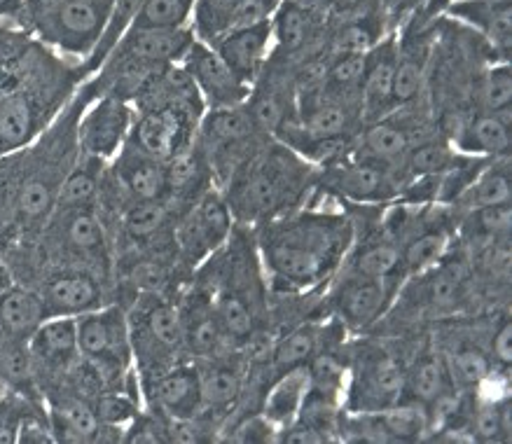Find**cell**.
<instances>
[{"label":"cell","mask_w":512,"mask_h":444,"mask_svg":"<svg viewBox=\"0 0 512 444\" xmlns=\"http://www.w3.org/2000/svg\"><path fill=\"white\" fill-rule=\"evenodd\" d=\"M349 246V220L342 215L304 211L267 227L262 260L276 281L302 290L330 276Z\"/></svg>","instance_id":"cell-1"},{"label":"cell","mask_w":512,"mask_h":444,"mask_svg":"<svg viewBox=\"0 0 512 444\" xmlns=\"http://www.w3.org/2000/svg\"><path fill=\"white\" fill-rule=\"evenodd\" d=\"M117 0H40V33L61 50L85 57L101 43Z\"/></svg>","instance_id":"cell-2"},{"label":"cell","mask_w":512,"mask_h":444,"mask_svg":"<svg viewBox=\"0 0 512 444\" xmlns=\"http://www.w3.org/2000/svg\"><path fill=\"white\" fill-rule=\"evenodd\" d=\"M78 321L80 358L99 379L120 377L134 356L129 318L120 307H101L75 318Z\"/></svg>","instance_id":"cell-3"},{"label":"cell","mask_w":512,"mask_h":444,"mask_svg":"<svg viewBox=\"0 0 512 444\" xmlns=\"http://www.w3.org/2000/svg\"><path fill=\"white\" fill-rule=\"evenodd\" d=\"M407 372L403 363L382 349H370L358 358L351 377L349 395L356 414L382 412L400 402L405 393Z\"/></svg>","instance_id":"cell-4"},{"label":"cell","mask_w":512,"mask_h":444,"mask_svg":"<svg viewBox=\"0 0 512 444\" xmlns=\"http://www.w3.org/2000/svg\"><path fill=\"white\" fill-rule=\"evenodd\" d=\"M232 237V208L218 192H204L178 227V244L185 260L197 265Z\"/></svg>","instance_id":"cell-5"},{"label":"cell","mask_w":512,"mask_h":444,"mask_svg":"<svg viewBox=\"0 0 512 444\" xmlns=\"http://www.w3.org/2000/svg\"><path fill=\"white\" fill-rule=\"evenodd\" d=\"M183 68L195 80L206 108L241 106L248 96V82L239 78L223 57L202 40H195L183 57Z\"/></svg>","instance_id":"cell-6"},{"label":"cell","mask_w":512,"mask_h":444,"mask_svg":"<svg viewBox=\"0 0 512 444\" xmlns=\"http://www.w3.org/2000/svg\"><path fill=\"white\" fill-rule=\"evenodd\" d=\"M246 176L234 192V204L244 208L246 215L267 213L295 190V166L283 155H265L246 166Z\"/></svg>","instance_id":"cell-7"},{"label":"cell","mask_w":512,"mask_h":444,"mask_svg":"<svg viewBox=\"0 0 512 444\" xmlns=\"http://www.w3.org/2000/svg\"><path fill=\"white\" fill-rule=\"evenodd\" d=\"M131 124H134V113L122 99L106 96L96 101L85 113V120L78 129L82 155L101 159V162L117 157V152L127 143Z\"/></svg>","instance_id":"cell-8"},{"label":"cell","mask_w":512,"mask_h":444,"mask_svg":"<svg viewBox=\"0 0 512 444\" xmlns=\"http://www.w3.org/2000/svg\"><path fill=\"white\" fill-rule=\"evenodd\" d=\"M45 318L71 316L78 318L103 307V290L94 274L82 269H61L43 283L40 290Z\"/></svg>","instance_id":"cell-9"},{"label":"cell","mask_w":512,"mask_h":444,"mask_svg":"<svg viewBox=\"0 0 512 444\" xmlns=\"http://www.w3.org/2000/svg\"><path fill=\"white\" fill-rule=\"evenodd\" d=\"M29 351L36 370L68 374L80 363L78 321L71 316L45 318L29 339Z\"/></svg>","instance_id":"cell-10"},{"label":"cell","mask_w":512,"mask_h":444,"mask_svg":"<svg viewBox=\"0 0 512 444\" xmlns=\"http://www.w3.org/2000/svg\"><path fill=\"white\" fill-rule=\"evenodd\" d=\"M188 124V117L178 113L176 108L157 106L136 117L127 141L148 157L166 162L171 155L185 148L183 134Z\"/></svg>","instance_id":"cell-11"},{"label":"cell","mask_w":512,"mask_h":444,"mask_svg":"<svg viewBox=\"0 0 512 444\" xmlns=\"http://www.w3.org/2000/svg\"><path fill=\"white\" fill-rule=\"evenodd\" d=\"M150 395L169 419H195L204 407L199 370L195 365H176L166 372H157L150 381Z\"/></svg>","instance_id":"cell-12"},{"label":"cell","mask_w":512,"mask_h":444,"mask_svg":"<svg viewBox=\"0 0 512 444\" xmlns=\"http://www.w3.org/2000/svg\"><path fill=\"white\" fill-rule=\"evenodd\" d=\"M391 302L389 279H363L356 276L339 288L337 314L349 328L363 330L384 314Z\"/></svg>","instance_id":"cell-13"},{"label":"cell","mask_w":512,"mask_h":444,"mask_svg":"<svg viewBox=\"0 0 512 444\" xmlns=\"http://www.w3.org/2000/svg\"><path fill=\"white\" fill-rule=\"evenodd\" d=\"M195 43L190 29H131L122 40V54L134 64H174Z\"/></svg>","instance_id":"cell-14"},{"label":"cell","mask_w":512,"mask_h":444,"mask_svg":"<svg viewBox=\"0 0 512 444\" xmlns=\"http://www.w3.org/2000/svg\"><path fill=\"white\" fill-rule=\"evenodd\" d=\"M328 183L332 190L342 192L344 197L354 201H377L389 199L396 192L391 171L384 164L368 162V159H354V162H344L330 169Z\"/></svg>","instance_id":"cell-15"},{"label":"cell","mask_w":512,"mask_h":444,"mask_svg":"<svg viewBox=\"0 0 512 444\" xmlns=\"http://www.w3.org/2000/svg\"><path fill=\"white\" fill-rule=\"evenodd\" d=\"M115 180L129 194L131 201L162 199V194L166 192L164 162L136 150L129 141L117 152Z\"/></svg>","instance_id":"cell-16"},{"label":"cell","mask_w":512,"mask_h":444,"mask_svg":"<svg viewBox=\"0 0 512 444\" xmlns=\"http://www.w3.org/2000/svg\"><path fill=\"white\" fill-rule=\"evenodd\" d=\"M269 40H272V22H260L248 29L230 31L218 38L216 52L227 66L244 82H251L265 59Z\"/></svg>","instance_id":"cell-17"},{"label":"cell","mask_w":512,"mask_h":444,"mask_svg":"<svg viewBox=\"0 0 512 444\" xmlns=\"http://www.w3.org/2000/svg\"><path fill=\"white\" fill-rule=\"evenodd\" d=\"M311 388V374L304 365L290 367L283 370L274 386L269 388L265 395V407H262V416L272 421L276 428H286L290 423L300 419L302 405L307 400V393Z\"/></svg>","instance_id":"cell-18"},{"label":"cell","mask_w":512,"mask_h":444,"mask_svg":"<svg viewBox=\"0 0 512 444\" xmlns=\"http://www.w3.org/2000/svg\"><path fill=\"white\" fill-rule=\"evenodd\" d=\"M61 213V237L66 248H71L80 258H89L96 262H108V234L103 222L96 218L94 211L85 208H71Z\"/></svg>","instance_id":"cell-19"},{"label":"cell","mask_w":512,"mask_h":444,"mask_svg":"<svg viewBox=\"0 0 512 444\" xmlns=\"http://www.w3.org/2000/svg\"><path fill=\"white\" fill-rule=\"evenodd\" d=\"M454 150L463 157H505L510 150V124L498 120L494 113L475 117L459 129Z\"/></svg>","instance_id":"cell-20"},{"label":"cell","mask_w":512,"mask_h":444,"mask_svg":"<svg viewBox=\"0 0 512 444\" xmlns=\"http://www.w3.org/2000/svg\"><path fill=\"white\" fill-rule=\"evenodd\" d=\"M449 12L480 29L501 50L510 47V0H459Z\"/></svg>","instance_id":"cell-21"},{"label":"cell","mask_w":512,"mask_h":444,"mask_svg":"<svg viewBox=\"0 0 512 444\" xmlns=\"http://www.w3.org/2000/svg\"><path fill=\"white\" fill-rule=\"evenodd\" d=\"M50 426L57 442H94L99 433L94 405L80 398H61L50 409Z\"/></svg>","instance_id":"cell-22"},{"label":"cell","mask_w":512,"mask_h":444,"mask_svg":"<svg viewBox=\"0 0 512 444\" xmlns=\"http://www.w3.org/2000/svg\"><path fill=\"white\" fill-rule=\"evenodd\" d=\"M255 127L251 113L241 106L230 108H213L202 120L204 141L213 150H230L246 143L253 136Z\"/></svg>","instance_id":"cell-23"},{"label":"cell","mask_w":512,"mask_h":444,"mask_svg":"<svg viewBox=\"0 0 512 444\" xmlns=\"http://www.w3.org/2000/svg\"><path fill=\"white\" fill-rule=\"evenodd\" d=\"M396 50L393 43H384L375 54L368 52V64L363 75V106L368 113L384 110L393 103V75H396Z\"/></svg>","instance_id":"cell-24"},{"label":"cell","mask_w":512,"mask_h":444,"mask_svg":"<svg viewBox=\"0 0 512 444\" xmlns=\"http://www.w3.org/2000/svg\"><path fill=\"white\" fill-rule=\"evenodd\" d=\"M456 206L466 208V211H477L484 206L510 204V173L508 164H489L477 173L473 183H470L459 199L454 201Z\"/></svg>","instance_id":"cell-25"},{"label":"cell","mask_w":512,"mask_h":444,"mask_svg":"<svg viewBox=\"0 0 512 444\" xmlns=\"http://www.w3.org/2000/svg\"><path fill=\"white\" fill-rule=\"evenodd\" d=\"M101 159L82 157V162L68 173L59 183L57 190V211H71V208H85L92 204L99 194L101 185Z\"/></svg>","instance_id":"cell-26"},{"label":"cell","mask_w":512,"mask_h":444,"mask_svg":"<svg viewBox=\"0 0 512 444\" xmlns=\"http://www.w3.org/2000/svg\"><path fill=\"white\" fill-rule=\"evenodd\" d=\"M36 134V113L24 96L12 94L0 99V152L24 148Z\"/></svg>","instance_id":"cell-27"},{"label":"cell","mask_w":512,"mask_h":444,"mask_svg":"<svg viewBox=\"0 0 512 444\" xmlns=\"http://www.w3.org/2000/svg\"><path fill=\"white\" fill-rule=\"evenodd\" d=\"M449 381H452V377H449L445 363L435 356H426L407 374L405 388L412 393V400L419 402L421 407H435L442 400L452 398Z\"/></svg>","instance_id":"cell-28"},{"label":"cell","mask_w":512,"mask_h":444,"mask_svg":"<svg viewBox=\"0 0 512 444\" xmlns=\"http://www.w3.org/2000/svg\"><path fill=\"white\" fill-rule=\"evenodd\" d=\"M361 155L358 159H368V162L389 164L396 159H403L405 152L410 150V138L400 127L391 122H377L363 134Z\"/></svg>","instance_id":"cell-29"},{"label":"cell","mask_w":512,"mask_h":444,"mask_svg":"<svg viewBox=\"0 0 512 444\" xmlns=\"http://www.w3.org/2000/svg\"><path fill=\"white\" fill-rule=\"evenodd\" d=\"M211 307H213V314H216L220 330L225 332L227 339L241 342V339L253 335L258 316H255V309L251 307V304L241 300L239 295L220 288V293L213 297Z\"/></svg>","instance_id":"cell-30"},{"label":"cell","mask_w":512,"mask_h":444,"mask_svg":"<svg viewBox=\"0 0 512 444\" xmlns=\"http://www.w3.org/2000/svg\"><path fill=\"white\" fill-rule=\"evenodd\" d=\"M195 0H141L131 29H183Z\"/></svg>","instance_id":"cell-31"},{"label":"cell","mask_w":512,"mask_h":444,"mask_svg":"<svg viewBox=\"0 0 512 444\" xmlns=\"http://www.w3.org/2000/svg\"><path fill=\"white\" fill-rule=\"evenodd\" d=\"M145 335L150 344H157L164 351H176L178 346L185 344L183 332V316L181 309L174 304L159 300L145 311Z\"/></svg>","instance_id":"cell-32"},{"label":"cell","mask_w":512,"mask_h":444,"mask_svg":"<svg viewBox=\"0 0 512 444\" xmlns=\"http://www.w3.org/2000/svg\"><path fill=\"white\" fill-rule=\"evenodd\" d=\"M204 407H230L241 393V374L227 363H213L199 370Z\"/></svg>","instance_id":"cell-33"},{"label":"cell","mask_w":512,"mask_h":444,"mask_svg":"<svg viewBox=\"0 0 512 444\" xmlns=\"http://www.w3.org/2000/svg\"><path fill=\"white\" fill-rule=\"evenodd\" d=\"M166 218H169V211L162 199L131 201L122 213V227L134 241H145L162 230Z\"/></svg>","instance_id":"cell-34"},{"label":"cell","mask_w":512,"mask_h":444,"mask_svg":"<svg viewBox=\"0 0 512 444\" xmlns=\"http://www.w3.org/2000/svg\"><path fill=\"white\" fill-rule=\"evenodd\" d=\"M461 155L454 150V145L440 141H426L414 145L412 150L405 152V166L412 176H440L449 166L456 164Z\"/></svg>","instance_id":"cell-35"},{"label":"cell","mask_w":512,"mask_h":444,"mask_svg":"<svg viewBox=\"0 0 512 444\" xmlns=\"http://www.w3.org/2000/svg\"><path fill=\"white\" fill-rule=\"evenodd\" d=\"M272 36L276 38L283 50L295 52L307 43V38L311 36V17L309 12L297 5L295 0L290 3H283L279 8V15H276L274 24H272Z\"/></svg>","instance_id":"cell-36"},{"label":"cell","mask_w":512,"mask_h":444,"mask_svg":"<svg viewBox=\"0 0 512 444\" xmlns=\"http://www.w3.org/2000/svg\"><path fill=\"white\" fill-rule=\"evenodd\" d=\"M57 190L50 178L45 176H31L26 183H22L17 194V211L24 220H40L52 211L57 204Z\"/></svg>","instance_id":"cell-37"},{"label":"cell","mask_w":512,"mask_h":444,"mask_svg":"<svg viewBox=\"0 0 512 444\" xmlns=\"http://www.w3.org/2000/svg\"><path fill=\"white\" fill-rule=\"evenodd\" d=\"M445 253H447V234L424 232L407 244L405 253H400V262H405V267L410 269L412 274H426L431 272V269H435V265H438Z\"/></svg>","instance_id":"cell-38"},{"label":"cell","mask_w":512,"mask_h":444,"mask_svg":"<svg viewBox=\"0 0 512 444\" xmlns=\"http://www.w3.org/2000/svg\"><path fill=\"white\" fill-rule=\"evenodd\" d=\"M318 349V330L314 325H304L283 337L279 346L274 349V363L281 370H290V367H300L314 358Z\"/></svg>","instance_id":"cell-39"},{"label":"cell","mask_w":512,"mask_h":444,"mask_svg":"<svg viewBox=\"0 0 512 444\" xmlns=\"http://www.w3.org/2000/svg\"><path fill=\"white\" fill-rule=\"evenodd\" d=\"M475 440L496 442L510 433V405L508 400H487L477 407L470 428Z\"/></svg>","instance_id":"cell-40"},{"label":"cell","mask_w":512,"mask_h":444,"mask_svg":"<svg viewBox=\"0 0 512 444\" xmlns=\"http://www.w3.org/2000/svg\"><path fill=\"white\" fill-rule=\"evenodd\" d=\"M202 169H204L202 155H199L195 148L178 150L176 155H171L164 162L166 190H174V192L190 190L192 185H197L199 176H202Z\"/></svg>","instance_id":"cell-41"},{"label":"cell","mask_w":512,"mask_h":444,"mask_svg":"<svg viewBox=\"0 0 512 444\" xmlns=\"http://www.w3.org/2000/svg\"><path fill=\"white\" fill-rule=\"evenodd\" d=\"M400 265V251L393 244L365 248L354 262V274L363 279H391Z\"/></svg>","instance_id":"cell-42"},{"label":"cell","mask_w":512,"mask_h":444,"mask_svg":"<svg viewBox=\"0 0 512 444\" xmlns=\"http://www.w3.org/2000/svg\"><path fill=\"white\" fill-rule=\"evenodd\" d=\"M449 377L463 386H482L491 379V367L487 356L475 349H459L449 360Z\"/></svg>","instance_id":"cell-43"},{"label":"cell","mask_w":512,"mask_h":444,"mask_svg":"<svg viewBox=\"0 0 512 444\" xmlns=\"http://www.w3.org/2000/svg\"><path fill=\"white\" fill-rule=\"evenodd\" d=\"M94 412H96V419H99V423H103V426L127 428L129 423L136 419L138 407L131 395L115 391V393H101L99 398L94 400Z\"/></svg>","instance_id":"cell-44"},{"label":"cell","mask_w":512,"mask_h":444,"mask_svg":"<svg viewBox=\"0 0 512 444\" xmlns=\"http://www.w3.org/2000/svg\"><path fill=\"white\" fill-rule=\"evenodd\" d=\"M512 99V78L510 66L498 64L491 71L484 73L480 82V101L487 113H496V110L508 108Z\"/></svg>","instance_id":"cell-45"},{"label":"cell","mask_w":512,"mask_h":444,"mask_svg":"<svg viewBox=\"0 0 512 444\" xmlns=\"http://www.w3.org/2000/svg\"><path fill=\"white\" fill-rule=\"evenodd\" d=\"M365 64H368V54H337L335 64L328 68L330 87L339 89V92L361 87Z\"/></svg>","instance_id":"cell-46"},{"label":"cell","mask_w":512,"mask_h":444,"mask_svg":"<svg viewBox=\"0 0 512 444\" xmlns=\"http://www.w3.org/2000/svg\"><path fill=\"white\" fill-rule=\"evenodd\" d=\"M248 113H251L258 131H272V134H276L288 122L286 106H283L281 96L276 92H262L255 96Z\"/></svg>","instance_id":"cell-47"},{"label":"cell","mask_w":512,"mask_h":444,"mask_svg":"<svg viewBox=\"0 0 512 444\" xmlns=\"http://www.w3.org/2000/svg\"><path fill=\"white\" fill-rule=\"evenodd\" d=\"M421 80H424V66L417 59H400L393 75V103H410L417 99Z\"/></svg>","instance_id":"cell-48"},{"label":"cell","mask_w":512,"mask_h":444,"mask_svg":"<svg viewBox=\"0 0 512 444\" xmlns=\"http://www.w3.org/2000/svg\"><path fill=\"white\" fill-rule=\"evenodd\" d=\"M426 302L433 309L447 311L461 302V281L452 272H435L426 286Z\"/></svg>","instance_id":"cell-49"},{"label":"cell","mask_w":512,"mask_h":444,"mask_svg":"<svg viewBox=\"0 0 512 444\" xmlns=\"http://www.w3.org/2000/svg\"><path fill=\"white\" fill-rule=\"evenodd\" d=\"M510 204L484 206L470 211V222H475V230L487 234V237H508L510 232Z\"/></svg>","instance_id":"cell-50"},{"label":"cell","mask_w":512,"mask_h":444,"mask_svg":"<svg viewBox=\"0 0 512 444\" xmlns=\"http://www.w3.org/2000/svg\"><path fill=\"white\" fill-rule=\"evenodd\" d=\"M17 442L19 444H52L54 440L50 419H40L36 414H24L17 428Z\"/></svg>","instance_id":"cell-51"},{"label":"cell","mask_w":512,"mask_h":444,"mask_svg":"<svg viewBox=\"0 0 512 444\" xmlns=\"http://www.w3.org/2000/svg\"><path fill=\"white\" fill-rule=\"evenodd\" d=\"M372 47V33L361 24H351L337 36V54H368Z\"/></svg>","instance_id":"cell-52"},{"label":"cell","mask_w":512,"mask_h":444,"mask_svg":"<svg viewBox=\"0 0 512 444\" xmlns=\"http://www.w3.org/2000/svg\"><path fill=\"white\" fill-rule=\"evenodd\" d=\"M237 442H276V435H279V428L274 426L272 421H267L265 416H255V419H248L239 430H234Z\"/></svg>","instance_id":"cell-53"},{"label":"cell","mask_w":512,"mask_h":444,"mask_svg":"<svg viewBox=\"0 0 512 444\" xmlns=\"http://www.w3.org/2000/svg\"><path fill=\"white\" fill-rule=\"evenodd\" d=\"M491 351H494V358L498 363L510 365L512 360V325L510 321L501 323V328L494 332V344H491Z\"/></svg>","instance_id":"cell-54"},{"label":"cell","mask_w":512,"mask_h":444,"mask_svg":"<svg viewBox=\"0 0 512 444\" xmlns=\"http://www.w3.org/2000/svg\"><path fill=\"white\" fill-rule=\"evenodd\" d=\"M10 286H12V276L8 269H5V265H0V293H3V290H8Z\"/></svg>","instance_id":"cell-55"},{"label":"cell","mask_w":512,"mask_h":444,"mask_svg":"<svg viewBox=\"0 0 512 444\" xmlns=\"http://www.w3.org/2000/svg\"><path fill=\"white\" fill-rule=\"evenodd\" d=\"M19 3H22V0H0V15H5V12H15L19 8Z\"/></svg>","instance_id":"cell-56"},{"label":"cell","mask_w":512,"mask_h":444,"mask_svg":"<svg viewBox=\"0 0 512 444\" xmlns=\"http://www.w3.org/2000/svg\"><path fill=\"white\" fill-rule=\"evenodd\" d=\"M339 3H342V5H347V8H354V5L363 3V0H339Z\"/></svg>","instance_id":"cell-57"},{"label":"cell","mask_w":512,"mask_h":444,"mask_svg":"<svg viewBox=\"0 0 512 444\" xmlns=\"http://www.w3.org/2000/svg\"><path fill=\"white\" fill-rule=\"evenodd\" d=\"M0 391H5V384H3V379H0Z\"/></svg>","instance_id":"cell-58"},{"label":"cell","mask_w":512,"mask_h":444,"mask_svg":"<svg viewBox=\"0 0 512 444\" xmlns=\"http://www.w3.org/2000/svg\"><path fill=\"white\" fill-rule=\"evenodd\" d=\"M3 96H5V94H0V99H3Z\"/></svg>","instance_id":"cell-59"}]
</instances>
